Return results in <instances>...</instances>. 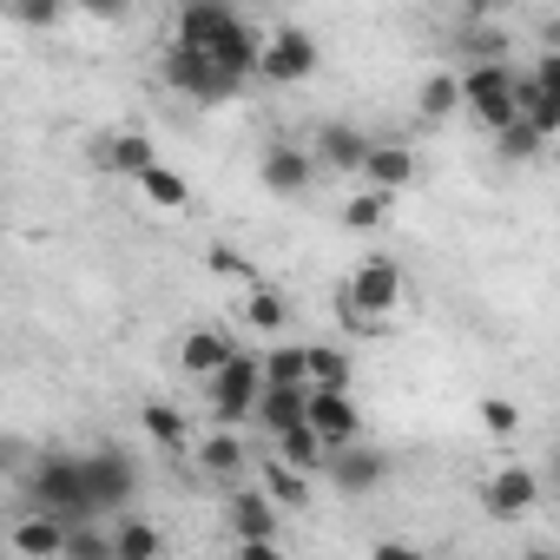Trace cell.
Instances as JSON below:
<instances>
[{
	"mask_svg": "<svg viewBox=\"0 0 560 560\" xmlns=\"http://www.w3.org/2000/svg\"><path fill=\"white\" fill-rule=\"evenodd\" d=\"M389 205L396 198H383V191H350L343 198V224L350 231H376V224H389Z\"/></svg>",
	"mask_w": 560,
	"mask_h": 560,
	"instance_id": "obj_32",
	"label": "cell"
},
{
	"mask_svg": "<svg viewBox=\"0 0 560 560\" xmlns=\"http://www.w3.org/2000/svg\"><path fill=\"white\" fill-rule=\"evenodd\" d=\"M494 152H501L508 165H534V159L547 152V139H540L534 126H521V119H514V126H501V132H494Z\"/></svg>",
	"mask_w": 560,
	"mask_h": 560,
	"instance_id": "obj_31",
	"label": "cell"
},
{
	"mask_svg": "<svg viewBox=\"0 0 560 560\" xmlns=\"http://www.w3.org/2000/svg\"><path fill=\"white\" fill-rule=\"evenodd\" d=\"M139 422H145V435H152L165 455H185V448H191V422H185V409H172V402H145Z\"/></svg>",
	"mask_w": 560,
	"mask_h": 560,
	"instance_id": "obj_21",
	"label": "cell"
},
{
	"mask_svg": "<svg viewBox=\"0 0 560 560\" xmlns=\"http://www.w3.org/2000/svg\"><path fill=\"white\" fill-rule=\"evenodd\" d=\"M8 547H14L21 560H60V547H67V527H60V521H47V514H27V521L8 534Z\"/></svg>",
	"mask_w": 560,
	"mask_h": 560,
	"instance_id": "obj_17",
	"label": "cell"
},
{
	"mask_svg": "<svg viewBox=\"0 0 560 560\" xmlns=\"http://www.w3.org/2000/svg\"><path fill=\"white\" fill-rule=\"evenodd\" d=\"M8 14H14L21 27H54V21H60V8H8Z\"/></svg>",
	"mask_w": 560,
	"mask_h": 560,
	"instance_id": "obj_38",
	"label": "cell"
},
{
	"mask_svg": "<svg viewBox=\"0 0 560 560\" xmlns=\"http://www.w3.org/2000/svg\"><path fill=\"white\" fill-rule=\"evenodd\" d=\"M481 501H488V514H494V521H521V514H534V501H540V475H534V468H521V462H508V468H494V475H488Z\"/></svg>",
	"mask_w": 560,
	"mask_h": 560,
	"instance_id": "obj_9",
	"label": "cell"
},
{
	"mask_svg": "<svg viewBox=\"0 0 560 560\" xmlns=\"http://www.w3.org/2000/svg\"><path fill=\"white\" fill-rule=\"evenodd\" d=\"M231 357H237V350H231V337H224V330H191V337H185V350H178V363H185L191 376H205V383H211Z\"/></svg>",
	"mask_w": 560,
	"mask_h": 560,
	"instance_id": "obj_19",
	"label": "cell"
},
{
	"mask_svg": "<svg viewBox=\"0 0 560 560\" xmlns=\"http://www.w3.org/2000/svg\"><path fill=\"white\" fill-rule=\"evenodd\" d=\"M270 442H277V462H284V468H298L304 481H311V475H324V462H330V448H324V442H317L304 422H298V429H284V435H270Z\"/></svg>",
	"mask_w": 560,
	"mask_h": 560,
	"instance_id": "obj_20",
	"label": "cell"
},
{
	"mask_svg": "<svg viewBox=\"0 0 560 560\" xmlns=\"http://www.w3.org/2000/svg\"><path fill=\"white\" fill-rule=\"evenodd\" d=\"M165 553V534L152 521H119L113 527V560H159Z\"/></svg>",
	"mask_w": 560,
	"mask_h": 560,
	"instance_id": "obj_28",
	"label": "cell"
},
{
	"mask_svg": "<svg viewBox=\"0 0 560 560\" xmlns=\"http://www.w3.org/2000/svg\"><path fill=\"white\" fill-rule=\"evenodd\" d=\"M93 159H100L106 172H119V178H139L145 165H159V152H152V139H145V132H119V139H106Z\"/></svg>",
	"mask_w": 560,
	"mask_h": 560,
	"instance_id": "obj_18",
	"label": "cell"
},
{
	"mask_svg": "<svg viewBox=\"0 0 560 560\" xmlns=\"http://www.w3.org/2000/svg\"><path fill=\"white\" fill-rule=\"evenodd\" d=\"M363 178H370V191L396 198V191L416 178V159H409L402 145H370V159H363Z\"/></svg>",
	"mask_w": 560,
	"mask_h": 560,
	"instance_id": "obj_15",
	"label": "cell"
},
{
	"mask_svg": "<svg viewBox=\"0 0 560 560\" xmlns=\"http://www.w3.org/2000/svg\"><path fill=\"white\" fill-rule=\"evenodd\" d=\"M159 80H165L172 93L198 100V106H224V100L237 93V86H231V80H218V73H211V60H205V54H191V47H172V54H165V67H159Z\"/></svg>",
	"mask_w": 560,
	"mask_h": 560,
	"instance_id": "obj_6",
	"label": "cell"
},
{
	"mask_svg": "<svg viewBox=\"0 0 560 560\" xmlns=\"http://www.w3.org/2000/svg\"><path fill=\"white\" fill-rule=\"evenodd\" d=\"M304 429L337 455V448L363 442V409L350 389H304Z\"/></svg>",
	"mask_w": 560,
	"mask_h": 560,
	"instance_id": "obj_4",
	"label": "cell"
},
{
	"mask_svg": "<svg viewBox=\"0 0 560 560\" xmlns=\"http://www.w3.org/2000/svg\"><path fill=\"white\" fill-rule=\"evenodd\" d=\"M80 481H86L93 521L126 514V508H132V494H139V468H132V455H126V448H93V455H80Z\"/></svg>",
	"mask_w": 560,
	"mask_h": 560,
	"instance_id": "obj_2",
	"label": "cell"
},
{
	"mask_svg": "<svg viewBox=\"0 0 560 560\" xmlns=\"http://www.w3.org/2000/svg\"><path fill=\"white\" fill-rule=\"evenodd\" d=\"M455 93H462L468 113H475V106H494V100L514 93V67H508V60H475L468 73H455Z\"/></svg>",
	"mask_w": 560,
	"mask_h": 560,
	"instance_id": "obj_14",
	"label": "cell"
},
{
	"mask_svg": "<svg viewBox=\"0 0 560 560\" xmlns=\"http://www.w3.org/2000/svg\"><path fill=\"white\" fill-rule=\"evenodd\" d=\"M527 80H534V86H540V93H560V54H540V60H534V73H527Z\"/></svg>",
	"mask_w": 560,
	"mask_h": 560,
	"instance_id": "obj_36",
	"label": "cell"
},
{
	"mask_svg": "<svg viewBox=\"0 0 560 560\" xmlns=\"http://www.w3.org/2000/svg\"><path fill=\"white\" fill-rule=\"evenodd\" d=\"M139 198L159 205V211H185V205H191V185H185L172 165H145V172H139Z\"/></svg>",
	"mask_w": 560,
	"mask_h": 560,
	"instance_id": "obj_27",
	"label": "cell"
},
{
	"mask_svg": "<svg viewBox=\"0 0 560 560\" xmlns=\"http://www.w3.org/2000/svg\"><path fill=\"white\" fill-rule=\"evenodd\" d=\"M317 34H304V27H277L270 40H264V54H257V73L270 80V86H298V80H311L317 73Z\"/></svg>",
	"mask_w": 560,
	"mask_h": 560,
	"instance_id": "obj_5",
	"label": "cell"
},
{
	"mask_svg": "<svg viewBox=\"0 0 560 560\" xmlns=\"http://www.w3.org/2000/svg\"><path fill=\"white\" fill-rule=\"evenodd\" d=\"M237 21H244V14H237V8H224V0H191V8H178V40H172V47L211 54Z\"/></svg>",
	"mask_w": 560,
	"mask_h": 560,
	"instance_id": "obj_10",
	"label": "cell"
},
{
	"mask_svg": "<svg viewBox=\"0 0 560 560\" xmlns=\"http://www.w3.org/2000/svg\"><path fill=\"white\" fill-rule=\"evenodd\" d=\"M270 435H284L304 422V389H257V409H250Z\"/></svg>",
	"mask_w": 560,
	"mask_h": 560,
	"instance_id": "obj_25",
	"label": "cell"
},
{
	"mask_svg": "<svg viewBox=\"0 0 560 560\" xmlns=\"http://www.w3.org/2000/svg\"><path fill=\"white\" fill-rule=\"evenodd\" d=\"M231 534L237 540H277V508L257 488H237L231 494Z\"/></svg>",
	"mask_w": 560,
	"mask_h": 560,
	"instance_id": "obj_16",
	"label": "cell"
},
{
	"mask_svg": "<svg viewBox=\"0 0 560 560\" xmlns=\"http://www.w3.org/2000/svg\"><path fill=\"white\" fill-rule=\"evenodd\" d=\"M60 560H113V527H67Z\"/></svg>",
	"mask_w": 560,
	"mask_h": 560,
	"instance_id": "obj_33",
	"label": "cell"
},
{
	"mask_svg": "<svg viewBox=\"0 0 560 560\" xmlns=\"http://www.w3.org/2000/svg\"><path fill=\"white\" fill-rule=\"evenodd\" d=\"M304 383L311 389H350V357L337 343H304Z\"/></svg>",
	"mask_w": 560,
	"mask_h": 560,
	"instance_id": "obj_22",
	"label": "cell"
},
{
	"mask_svg": "<svg viewBox=\"0 0 560 560\" xmlns=\"http://www.w3.org/2000/svg\"><path fill=\"white\" fill-rule=\"evenodd\" d=\"M370 132L363 126H350V119H330L324 132H317V145H311V165H330V172H363V159H370Z\"/></svg>",
	"mask_w": 560,
	"mask_h": 560,
	"instance_id": "obj_11",
	"label": "cell"
},
{
	"mask_svg": "<svg viewBox=\"0 0 560 560\" xmlns=\"http://www.w3.org/2000/svg\"><path fill=\"white\" fill-rule=\"evenodd\" d=\"M257 54H264V34H257L250 21H237V27H231V34H224V40H218L205 60H211V73H218V80L244 86V80L257 73Z\"/></svg>",
	"mask_w": 560,
	"mask_h": 560,
	"instance_id": "obj_12",
	"label": "cell"
},
{
	"mask_svg": "<svg viewBox=\"0 0 560 560\" xmlns=\"http://www.w3.org/2000/svg\"><path fill=\"white\" fill-rule=\"evenodd\" d=\"M370 560H429L422 547H409V540H376L370 547Z\"/></svg>",
	"mask_w": 560,
	"mask_h": 560,
	"instance_id": "obj_37",
	"label": "cell"
},
{
	"mask_svg": "<svg viewBox=\"0 0 560 560\" xmlns=\"http://www.w3.org/2000/svg\"><path fill=\"white\" fill-rule=\"evenodd\" d=\"M205 264H211L218 277H250V264H244V257H237L231 244H211V257H205Z\"/></svg>",
	"mask_w": 560,
	"mask_h": 560,
	"instance_id": "obj_35",
	"label": "cell"
},
{
	"mask_svg": "<svg viewBox=\"0 0 560 560\" xmlns=\"http://www.w3.org/2000/svg\"><path fill=\"white\" fill-rule=\"evenodd\" d=\"M343 311L357 317H389L402 311V264L396 257H363L350 270V284H343Z\"/></svg>",
	"mask_w": 560,
	"mask_h": 560,
	"instance_id": "obj_3",
	"label": "cell"
},
{
	"mask_svg": "<svg viewBox=\"0 0 560 560\" xmlns=\"http://www.w3.org/2000/svg\"><path fill=\"white\" fill-rule=\"evenodd\" d=\"M8 468H14V448H8V442H0V475H8Z\"/></svg>",
	"mask_w": 560,
	"mask_h": 560,
	"instance_id": "obj_41",
	"label": "cell"
},
{
	"mask_svg": "<svg viewBox=\"0 0 560 560\" xmlns=\"http://www.w3.org/2000/svg\"><path fill=\"white\" fill-rule=\"evenodd\" d=\"M257 376H264V389H311L304 383V343H277L270 357H257Z\"/></svg>",
	"mask_w": 560,
	"mask_h": 560,
	"instance_id": "obj_24",
	"label": "cell"
},
{
	"mask_svg": "<svg viewBox=\"0 0 560 560\" xmlns=\"http://www.w3.org/2000/svg\"><path fill=\"white\" fill-rule=\"evenodd\" d=\"M198 468H205V475H218V481L244 475V435H237V429L205 435V442H198Z\"/></svg>",
	"mask_w": 560,
	"mask_h": 560,
	"instance_id": "obj_23",
	"label": "cell"
},
{
	"mask_svg": "<svg viewBox=\"0 0 560 560\" xmlns=\"http://www.w3.org/2000/svg\"><path fill=\"white\" fill-rule=\"evenodd\" d=\"M455 106H462V93H455V73H429V80H422V93H416V113H422L429 126H442Z\"/></svg>",
	"mask_w": 560,
	"mask_h": 560,
	"instance_id": "obj_30",
	"label": "cell"
},
{
	"mask_svg": "<svg viewBox=\"0 0 560 560\" xmlns=\"http://www.w3.org/2000/svg\"><path fill=\"white\" fill-rule=\"evenodd\" d=\"M257 494H264L270 508H298V514L311 508V481H304L298 468H284V462H270V468H264V481H257Z\"/></svg>",
	"mask_w": 560,
	"mask_h": 560,
	"instance_id": "obj_26",
	"label": "cell"
},
{
	"mask_svg": "<svg viewBox=\"0 0 560 560\" xmlns=\"http://www.w3.org/2000/svg\"><path fill=\"white\" fill-rule=\"evenodd\" d=\"M521 560H553V547H527V553H521Z\"/></svg>",
	"mask_w": 560,
	"mask_h": 560,
	"instance_id": "obj_40",
	"label": "cell"
},
{
	"mask_svg": "<svg viewBox=\"0 0 560 560\" xmlns=\"http://www.w3.org/2000/svg\"><path fill=\"white\" fill-rule=\"evenodd\" d=\"M237 560H284L277 540H237Z\"/></svg>",
	"mask_w": 560,
	"mask_h": 560,
	"instance_id": "obj_39",
	"label": "cell"
},
{
	"mask_svg": "<svg viewBox=\"0 0 560 560\" xmlns=\"http://www.w3.org/2000/svg\"><path fill=\"white\" fill-rule=\"evenodd\" d=\"M27 508L60 527H93V501L80 481V455H40L27 468Z\"/></svg>",
	"mask_w": 560,
	"mask_h": 560,
	"instance_id": "obj_1",
	"label": "cell"
},
{
	"mask_svg": "<svg viewBox=\"0 0 560 560\" xmlns=\"http://www.w3.org/2000/svg\"><path fill=\"white\" fill-rule=\"evenodd\" d=\"M311 152H298V145H270L264 152V165H257V178H264V191H277V198H304L311 191Z\"/></svg>",
	"mask_w": 560,
	"mask_h": 560,
	"instance_id": "obj_13",
	"label": "cell"
},
{
	"mask_svg": "<svg viewBox=\"0 0 560 560\" xmlns=\"http://www.w3.org/2000/svg\"><path fill=\"white\" fill-rule=\"evenodd\" d=\"M257 389H264V376H257V357H231V363L211 376V416H218L224 429H237V422L257 409Z\"/></svg>",
	"mask_w": 560,
	"mask_h": 560,
	"instance_id": "obj_7",
	"label": "cell"
},
{
	"mask_svg": "<svg viewBox=\"0 0 560 560\" xmlns=\"http://www.w3.org/2000/svg\"><path fill=\"white\" fill-rule=\"evenodd\" d=\"M324 475L337 481V494H376V488L389 481V455L370 448V442H350V448H337V455L324 462Z\"/></svg>",
	"mask_w": 560,
	"mask_h": 560,
	"instance_id": "obj_8",
	"label": "cell"
},
{
	"mask_svg": "<svg viewBox=\"0 0 560 560\" xmlns=\"http://www.w3.org/2000/svg\"><path fill=\"white\" fill-rule=\"evenodd\" d=\"M481 429L508 442V435L521 429V409H514V402H501V396H488V402H481Z\"/></svg>",
	"mask_w": 560,
	"mask_h": 560,
	"instance_id": "obj_34",
	"label": "cell"
},
{
	"mask_svg": "<svg viewBox=\"0 0 560 560\" xmlns=\"http://www.w3.org/2000/svg\"><path fill=\"white\" fill-rule=\"evenodd\" d=\"M291 324V304L284 298H277V291H244V330H264V337H277V330H284Z\"/></svg>",
	"mask_w": 560,
	"mask_h": 560,
	"instance_id": "obj_29",
	"label": "cell"
}]
</instances>
